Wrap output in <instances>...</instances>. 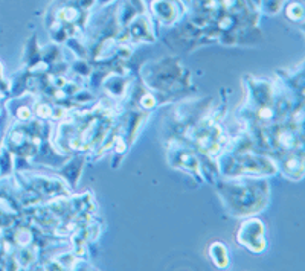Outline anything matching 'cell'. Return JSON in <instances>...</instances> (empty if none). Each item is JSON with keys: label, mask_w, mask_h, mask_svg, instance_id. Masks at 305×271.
<instances>
[{"label": "cell", "mask_w": 305, "mask_h": 271, "mask_svg": "<svg viewBox=\"0 0 305 271\" xmlns=\"http://www.w3.org/2000/svg\"><path fill=\"white\" fill-rule=\"evenodd\" d=\"M209 253H211V258L214 259L215 265L218 267H226L229 264V259H227V251L224 248V245H221L220 242H214L209 248Z\"/></svg>", "instance_id": "7a4b0ae2"}, {"label": "cell", "mask_w": 305, "mask_h": 271, "mask_svg": "<svg viewBox=\"0 0 305 271\" xmlns=\"http://www.w3.org/2000/svg\"><path fill=\"white\" fill-rule=\"evenodd\" d=\"M238 239L243 245L249 247L252 251H262L265 247L264 241V226L258 220H249L243 223Z\"/></svg>", "instance_id": "6da1fadb"}]
</instances>
